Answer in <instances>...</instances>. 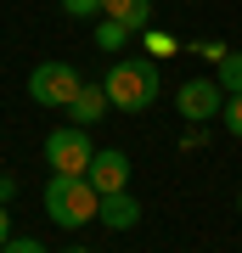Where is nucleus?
<instances>
[{"mask_svg":"<svg viewBox=\"0 0 242 253\" xmlns=\"http://www.w3.org/2000/svg\"><path fill=\"white\" fill-rule=\"evenodd\" d=\"M45 208H51V219L62 231H79V225H90L101 214V191L85 174H51L45 180Z\"/></svg>","mask_w":242,"mask_h":253,"instance_id":"2","label":"nucleus"},{"mask_svg":"<svg viewBox=\"0 0 242 253\" xmlns=\"http://www.w3.org/2000/svg\"><path fill=\"white\" fill-rule=\"evenodd\" d=\"M90 158H96V146H90V135L79 124L45 135V163H51V174H90Z\"/></svg>","mask_w":242,"mask_h":253,"instance_id":"4","label":"nucleus"},{"mask_svg":"<svg viewBox=\"0 0 242 253\" xmlns=\"http://www.w3.org/2000/svg\"><path fill=\"white\" fill-rule=\"evenodd\" d=\"M237 214H242V197H237Z\"/></svg>","mask_w":242,"mask_h":253,"instance_id":"19","label":"nucleus"},{"mask_svg":"<svg viewBox=\"0 0 242 253\" xmlns=\"http://www.w3.org/2000/svg\"><path fill=\"white\" fill-rule=\"evenodd\" d=\"M130 40H135V34H130L124 23H113V17H101V23H96V45H101V51H113V56H118Z\"/></svg>","mask_w":242,"mask_h":253,"instance_id":"11","label":"nucleus"},{"mask_svg":"<svg viewBox=\"0 0 242 253\" xmlns=\"http://www.w3.org/2000/svg\"><path fill=\"white\" fill-rule=\"evenodd\" d=\"M85 180L96 186L101 197H113V191H130V158L107 146V152H96V158H90V174H85Z\"/></svg>","mask_w":242,"mask_h":253,"instance_id":"6","label":"nucleus"},{"mask_svg":"<svg viewBox=\"0 0 242 253\" xmlns=\"http://www.w3.org/2000/svg\"><path fill=\"white\" fill-rule=\"evenodd\" d=\"M68 17H101V0H62Z\"/></svg>","mask_w":242,"mask_h":253,"instance_id":"14","label":"nucleus"},{"mask_svg":"<svg viewBox=\"0 0 242 253\" xmlns=\"http://www.w3.org/2000/svg\"><path fill=\"white\" fill-rule=\"evenodd\" d=\"M175 107H180V118H192V124H208V118L225 107V90L214 79H186L175 90Z\"/></svg>","mask_w":242,"mask_h":253,"instance_id":"5","label":"nucleus"},{"mask_svg":"<svg viewBox=\"0 0 242 253\" xmlns=\"http://www.w3.org/2000/svg\"><path fill=\"white\" fill-rule=\"evenodd\" d=\"M101 90H107V101L118 113H146L163 96V73L152 56H118L107 68V79H101Z\"/></svg>","mask_w":242,"mask_h":253,"instance_id":"1","label":"nucleus"},{"mask_svg":"<svg viewBox=\"0 0 242 253\" xmlns=\"http://www.w3.org/2000/svg\"><path fill=\"white\" fill-rule=\"evenodd\" d=\"M79 68L73 62H40L34 73H28V101H34V107H62L68 113V101L79 96Z\"/></svg>","mask_w":242,"mask_h":253,"instance_id":"3","label":"nucleus"},{"mask_svg":"<svg viewBox=\"0 0 242 253\" xmlns=\"http://www.w3.org/2000/svg\"><path fill=\"white\" fill-rule=\"evenodd\" d=\"M101 225H107V231H130L135 225V219H141V203H135L130 197V191H113V197H101Z\"/></svg>","mask_w":242,"mask_h":253,"instance_id":"9","label":"nucleus"},{"mask_svg":"<svg viewBox=\"0 0 242 253\" xmlns=\"http://www.w3.org/2000/svg\"><path fill=\"white\" fill-rule=\"evenodd\" d=\"M214 84L225 96H242V51H225L220 56V73H214Z\"/></svg>","mask_w":242,"mask_h":253,"instance_id":"10","label":"nucleus"},{"mask_svg":"<svg viewBox=\"0 0 242 253\" xmlns=\"http://www.w3.org/2000/svg\"><path fill=\"white\" fill-rule=\"evenodd\" d=\"M11 242V219H6V203H0V248Z\"/></svg>","mask_w":242,"mask_h":253,"instance_id":"17","label":"nucleus"},{"mask_svg":"<svg viewBox=\"0 0 242 253\" xmlns=\"http://www.w3.org/2000/svg\"><path fill=\"white\" fill-rule=\"evenodd\" d=\"M101 17L124 23L130 34H146L152 28V0H101Z\"/></svg>","mask_w":242,"mask_h":253,"instance_id":"8","label":"nucleus"},{"mask_svg":"<svg viewBox=\"0 0 242 253\" xmlns=\"http://www.w3.org/2000/svg\"><path fill=\"white\" fill-rule=\"evenodd\" d=\"M141 40H146V51H152V62H158V56H169V51H175V40H169V34H158V28H146Z\"/></svg>","mask_w":242,"mask_h":253,"instance_id":"13","label":"nucleus"},{"mask_svg":"<svg viewBox=\"0 0 242 253\" xmlns=\"http://www.w3.org/2000/svg\"><path fill=\"white\" fill-rule=\"evenodd\" d=\"M113 101H107V90H101V84H79V96L68 101V124H79V129H90L96 124L101 113H107Z\"/></svg>","mask_w":242,"mask_h":253,"instance_id":"7","label":"nucleus"},{"mask_svg":"<svg viewBox=\"0 0 242 253\" xmlns=\"http://www.w3.org/2000/svg\"><path fill=\"white\" fill-rule=\"evenodd\" d=\"M62 253H90V248H62Z\"/></svg>","mask_w":242,"mask_h":253,"instance_id":"18","label":"nucleus"},{"mask_svg":"<svg viewBox=\"0 0 242 253\" xmlns=\"http://www.w3.org/2000/svg\"><path fill=\"white\" fill-rule=\"evenodd\" d=\"M220 113H225V129L242 141V96H225V107H220Z\"/></svg>","mask_w":242,"mask_h":253,"instance_id":"12","label":"nucleus"},{"mask_svg":"<svg viewBox=\"0 0 242 253\" xmlns=\"http://www.w3.org/2000/svg\"><path fill=\"white\" fill-rule=\"evenodd\" d=\"M17 197V180H11V174H0V203H11Z\"/></svg>","mask_w":242,"mask_h":253,"instance_id":"16","label":"nucleus"},{"mask_svg":"<svg viewBox=\"0 0 242 253\" xmlns=\"http://www.w3.org/2000/svg\"><path fill=\"white\" fill-rule=\"evenodd\" d=\"M0 253H45V248L34 242V236H11V242H6V248H0Z\"/></svg>","mask_w":242,"mask_h":253,"instance_id":"15","label":"nucleus"}]
</instances>
